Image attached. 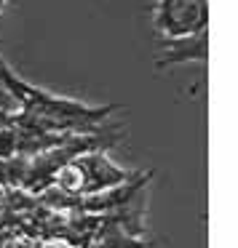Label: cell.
<instances>
[{
    "label": "cell",
    "instance_id": "cell-4",
    "mask_svg": "<svg viewBox=\"0 0 238 248\" xmlns=\"http://www.w3.org/2000/svg\"><path fill=\"white\" fill-rule=\"evenodd\" d=\"M8 3H11V0H0V16H3V11H6Z\"/></svg>",
    "mask_w": 238,
    "mask_h": 248
},
{
    "label": "cell",
    "instance_id": "cell-1",
    "mask_svg": "<svg viewBox=\"0 0 238 248\" xmlns=\"http://www.w3.org/2000/svg\"><path fill=\"white\" fill-rule=\"evenodd\" d=\"M134 173L136 171L118 166L102 150H86L81 155L70 157L67 163H62L54 171V176H51V184L59 192L83 200V198H91L97 192H104V189H113L118 184L129 182Z\"/></svg>",
    "mask_w": 238,
    "mask_h": 248
},
{
    "label": "cell",
    "instance_id": "cell-3",
    "mask_svg": "<svg viewBox=\"0 0 238 248\" xmlns=\"http://www.w3.org/2000/svg\"><path fill=\"white\" fill-rule=\"evenodd\" d=\"M129 214H131V208L115 214V219L97 232V237L91 240L88 248H145V243L131 232L129 224L134 219H129Z\"/></svg>",
    "mask_w": 238,
    "mask_h": 248
},
{
    "label": "cell",
    "instance_id": "cell-2",
    "mask_svg": "<svg viewBox=\"0 0 238 248\" xmlns=\"http://www.w3.org/2000/svg\"><path fill=\"white\" fill-rule=\"evenodd\" d=\"M153 27L169 43L204 38L209 27V0H155Z\"/></svg>",
    "mask_w": 238,
    "mask_h": 248
}]
</instances>
